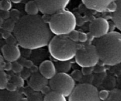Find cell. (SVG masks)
Masks as SVG:
<instances>
[{
  "mask_svg": "<svg viewBox=\"0 0 121 101\" xmlns=\"http://www.w3.org/2000/svg\"><path fill=\"white\" fill-rule=\"evenodd\" d=\"M11 82L15 84L17 88H22L24 85V79L21 76H13L11 79Z\"/></svg>",
  "mask_w": 121,
  "mask_h": 101,
  "instance_id": "obj_22",
  "label": "cell"
},
{
  "mask_svg": "<svg viewBox=\"0 0 121 101\" xmlns=\"http://www.w3.org/2000/svg\"><path fill=\"white\" fill-rule=\"evenodd\" d=\"M110 93H111V91H107V90H102V91H99V97L100 101H106L109 97Z\"/></svg>",
  "mask_w": 121,
  "mask_h": 101,
  "instance_id": "obj_29",
  "label": "cell"
},
{
  "mask_svg": "<svg viewBox=\"0 0 121 101\" xmlns=\"http://www.w3.org/2000/svg\"><path fill=\"white\" fill-rule=\"evenodd\" d=\"M17 86L15 84H14L12 82H9L8 83L6 89L8 91H11V92H14V91H17Z\"/></svg>",
  "mask_w": 121,
  "mask_h": 101,
  "instance_id": "obj_36",
  "label": "cell"
},
{
  "mask_svg": "<svg viewBox=\"0 0 121 101\" xmlns=\"http://www.w3.org/2000/svg\"><path fill=\"white\" fill-rule=\"evenodd\" d=\"M20 63L24 66V67L27 69H31L33 66H34V64H33V61H31V60H27L26 59H22L20 61Z\"/></svg>",
  "mask_w": 121,
  "mask_h": 101,
  "instance_id": "obj_30",
  "label": "cell"
},
{
  "mask_svg": "<svg viewBox=\"0 0 121 101\" xmlns=\"http://www.w3.org/2000/svg\"><path fill=\"white\" fill-rule=\"evenodd\" d=\"M88 39V35L87 34L83 32H80L79 34V41L82 43L86 42Z\"/></svg>",
  "mask_w": 121,
  "mask_h": 101,
  "instance_id": "obj_37",
  "label": "cell"
},
{
  "mask_svg": "<svg viewBox=\"0 0 121 101\" xmlns=\"http://www.w3.org/2000/svg\"><path fill=\"white\" fill-rule=\"evenodd\" d=\"M40 11L43 14L53 15L65 10L70 0H34Z\"/></svg>",
  "mask_w": 121,
  "mask_h": 101,
  "instance_id": "obj_8",
  "label": "cell"
},
{
  "mask_svg": "<svg viewBox=\"0 0 121 101\" xmlns=\"http://www.w3.org/2000/svg\"><path fill=\"white\" fill-rule=\"evenodd\" d=\"M48 85L53 91L69 97L76 88L75 81L71 75L66 73H57L49 80Z\"/></svg>",
  "mask_w": 121,
  "mask_h": 101,
  "instance_id": "obj_5",
  "label": "cell"
},
{
  "mask_svg": "<svg viewBox=\"0 0 121 101\" xmlns=\"http://www.w3.org/2000/svg\"><path fill=\"white\" fill-rule=\"evenodd\" d=\"M117 8H118V5H117V2H116L115 1H114V2H112V3L109 5L107 11L111 12V13H115V12L117 11Z\"/></svg>",
  "mask_w": 121,
  "mask_h": 101,
  "instance_id": "obj_34",
  "label": "cell"
},
{
  "mask_svg": "<svg viewBox=\"0 0 121 101\" xmlns=\"http://www.w3.org/2000/svg\"><path fill=\"white\" fill-rule=\"evenodd\" d=\"M2 56L9 62H15L21 57V51L17 45L5 44L2 47Z\"/></svg>",
  "mask_w": 121,
  "mask_h": 101,
  "instance_id": "obj_11",
  "label": "cell"
},
{
  "mask_svg": "<svg viewBox=\"0 0 121 101\" xmlns=\"http://www.w3.org/2000/svg\"><path fill=\"white\" fill-rule=\"evenodd\" d=\"M12 69H13V63L9 62V61H7L5 63V65L4 70L9 71V70H11Z\"/></svg>",
  "mask_w": 121,
  "mask_h": 101,
  "instance_id": "obj_39",
  "label": "cell"
},
{
  "mask_svg": "<svg viewBox=\"0 0 121 101\" xmlns=\"http://www.w3.org/2000/svg\"><path fill=\"white\" fill-rule=\"evenodd\" d=\"M30 70L31 72L33 73H37V72H38V68L36 67V66H33V67H31V69H30Z\"/></svg>",
  "mask_w": 121,
  "mask_h": 101,
  "instance_id": "obj_42",
  "label": "cell"
},
{
  "mask_svg": "<svg viewBox=\"0 0 121 101\" xmlns=\"http://www.w3.org/2000/svg\"><path fill=\"white\" fill-rule=\"evenodd\" d=\"M48 46L51 56L59 61L72 60L75 57L79 48V45L72 41L68 35H55L52 38Z\"/></svg>",
  "mask_w": 121,
  "mask_h": 101,
  "instance_id": "obj_3",
  "label": "cell"
},
{
  "mask_svg": "<svg viewBox=\"0 0 121 101\" xmlns=\"http://www.w3.org/2000/svg\"><path fill=\"white\" fill-rule=\"evenodd\" d=\"M11 0H1L0 2V9L2 11H9L12 8Z\"/></svg>",
  "mask_w": 121,
  "mask_h": 101,
  "instance_id": "obj_23",
  "label": "cell"
},
{
  "mask_svg": "<svg viewBox=\"0 0 121 101\" xmlns=\"http://www.w3.org/2000/svg\"><path fill=\"white\" fill-rule=\"evenodd\" d=\"M110 24L103 18H98L93 20L89 26L90 33L95 38L100 39L109 33Z\"/></svg>",
  "mask_w": 121,
  "mask_h": 101,
  "instance_id": "obj_9",
  "label": "cell"
},
{
  "mask_svg": "<svg viewBox=\"0 0 121 101\" xmlns=\"http://www.w3.org/2000/svg\"><path fill=\"white\" fill-rule=\"evenodd\" d=\"M82 72L83 76H90L94 72V67H83L82 68Z\"/></svg>",
  "mask_w": 121,
  "mask_h": 101,
  "instance_id": "obj_31",
  "label": "cell"
},
{
  "mask_svg": "<svg viewBox=\"0 0 121 101\" xmlns=\"http://www.w3.org/2000/svg\"><path fill=\"white\" fill-rule=\"evenodd\" d=\"M20 101H29V100H28V99H27V98H22Z\"/></svg>",
  "mask_w": 121,
  "mask_h": 101,
  "instance_id": "obj_44",
  "label": "cell"
},
{
  "mask_svg": "<svg viewBox=\"0 0 121 101\" xmlns=\"http://www.w3.org/2000/svg\"><path fill=\"white\" fill-rule=\"evenodd\" d=\"M68 101H101L98 89L92 84L80 83L77 85Z\"/></svg>",
  "mask_w": 121,
  "mask_h": 101,
  "instance_id": "obj_7",
  "label": "cell"
},
{
  "mask_svg": "<svg viewBox=\"0 0 121 101\" xmlns=\"http://www.w3.org/2000/svg\"><path fill=\"white\" fill-rule=\"evenodd\" d=\"M29 101H44V98L42 95L39 92H35L31 93L28 97Z\"/></svg>",
  "mask_w": 121,
  "mask_h": 101,
  "instance_id": "obj_24",
  "label": "cell"
},
{
  "mask_svg": "<svg viewBox=\"0 0 121 101\" xmlns=\"http://www.w3.org/2000/svg\"><path fill=\"white\" fill-rule=\"evenodd\" d=\"M87 8L98 12H105L109 5L116 0H82Z\"/></svg>",
  "mask_w": 121,
  "mask_h": 101,
  "instance_id": "obj_12",
  "label": "cell"
},
{
  "mask_svg": "<svg viewBox=\"0 0 121 101\" xmlns=\"http://www.w3.org/2000/svg\"><path fill=\"white\" fill-rule=\"evenodd\" d=\"M76 63L82 68L94 67L99 63V59L98 51L95 45H86L82 48H79L75 57Z\"/></svg>",
  "mask_w": 121,
  "mask_h": 101,
  "instance_id": "obj_6",
  "label": "cell"
},
{
  "mask_svg": "<svg viewBox=\"0 0 121 101\" xmlns=\"http://www.w3.org/2000/svg\"><path fill=\"white\" fill-rule=\"evenodd\" d=\"M25 11L27 15H36L40 11L37 4L35 1H30L27 2L25 6Z\"/></svg>",
  "mask_w": 121,
  "mask_h": 101,
  "instance_id": "obj_17",
  "label": "cell"
},
{
  "mask_svg": "<svg viewBox=\"0 0 121 101\" xmlns=\"http://www.w3.org/2000/svg\"><path fill=\"white\" fill-rule=\"evenodd\" d=\"M6 40V43L7 44L9 45H17V43H18V41L14 35H11L8 39H7Z\"/></svg>",
  "mask_w": 121,
  "mask_h": 101,
  "instance_id": "obj_33",
  "label": "cell"
},
{
  "mask_svg": "<svg viewBox=\"0 0 121 101\" xmlns=\"http://www.w3.org/2000/svg\"><path fill=\"white\" fill-rule=\"evenodd\" d=\"M31 72L30 70L29 69H24V70L21 73V75L20 76H21L24 80H26V79L30 78V76H31Z\"/></svg>",
  "mask_w": 121,
  "mask_h": 101,
  "instance_id": "obj_32",
  "label": "cell"
},
{
  "mask_svg": "<svg viewBox=\"0 0 121 101\" xmlns=\"http://www.w3.org/2000/svg\"><path fill=\"white\" fill-rule=\"evenodd\" d=\"M1 18L6 20L10 18V11H1Z\"/></svg>",
  "mask_w": 121,
  "mask_h": 101,
  "instance_id": "obj_35",
  "label": "cell"
},
{
  "mask_svg": "<svg viewBox=\"0 0 121 101\" xmlns=\"http://www.w3.org/2000/svg\"><path fill=\"white\" fill-rule=\"evenodd\" d=\"M56 67L57 73H67L72 68V64L69 61H59L55 64Z\"/></svg>",
  "mask_w": 121,
  "mask_h": 101,
  "instance_id": "obj_18",
  "label": "cell"
},
{
  "mask_svg": "<svg viewBox=\"0 0 121 101\" xmlns=\"http://www.w3.org/2000/svg\"><path fill=\"white\" fill-rule=\"evenodd\" d=\"M8 78L4 70H1L0 72V89L1 90L6 89L8 84Z\"/></svg>",
  "mask_w": 121,
  "mask_h": 101,
  "instance_id": "obj_21",
  "label": "cell"
},
{
  "mask_svg": "<svg viewBox=\"0 0 121 101\" xmlns=\"http://www.w3.org/2000/svg\"><path fill=\"white\" fill-rule=\"evenodd\" d=\"M10 18L15 22H18L20 20V13L18 10L16 9H12L10 11Z\"/></svg>",
  "mask_w": 121,
  "mask_h": 101,
  "instance_id": "obj_26",
  "label": "cell"
},
{
  "mask_svg": "<svg viewBox=\"0 0 121 101\" xmlns=\"http://www.w3.org/2000/svg\"><path fill=\"white\" fill-rule=\"evenodd\" d=\"M48 80V79L41 75L40 72H37L31 75L28 81V84L33 91L40 92H41L45 87L48 86L49 83Z\"/></svg>",
  "mask_w": 121,
  "mask_h": 101,
  "instance_id": "obj_10",
  "label": "cell"
},
{
  "mask_svg": "<svg viewBox=\"0 0 121 101\" xmlns=\"http://www.w3.org/2000/svg\"><path fill=\"white\" fill-rule=\"evenodd\" d=\"M13 33L18 44L28 50L46 47L52 39L48 25L39 15L22 16L17 22Z\"/></svg>",
  "mask_w": 121,
  "mask_h": 101,
  "instance_id": "obj_1",
  "label": "cell"
},
{
  "mask_svg": "<svg viewBox=\"0 0 121 101\" xmlns=\"http://www.w3.org/2000/svg\"><path fill=\"white\" fill-rule=\"evenodd\" d=\"M44 101H67L63 95L52 91L44 97Z\"/></svg>",
  "mask_w": 121,
  "mask_h": 101,
  "instance_id": "obj_16",
  "label": "cell"
},
{
  "mask_svg": "<svg viewBox=\"0 0 121 101\" xmlns=\"http://www.w3.org/2000/svg\"><path fill=\"white\" fill-rule=\"evenodd\" d=\"M5 60L3 57V56H1V57H0V70H4V69L5 65L6 63Z\"/></svg>",
  "mask_w": 121,
  "mask_h": 101,
  "instance_id": "obj_40",
  "label": "cell"
},
{
  "mask_svg": "<svg viewBox=\"0 0 121 101\" xmlns=\"http://www.w3.org/2000/svg\"><path fill=\"white\" fill-rule=\"evenodd\" d=\"M76 18L72 12L63 10L51 15L48 22L52 34L57 36L68 35L76 27Z\"/></svg>",
  "mask_w": 121,
  "mask_h": 101,
  "instance_id": "obj_4",
  "label": "cell"
},
{
  "mask_svg": "<svg viewBox=\"0 0 121 101\" xmlns=\"http://www.w3.org/2000/svg\"><path fill=\"white\" fill-rule=\"evenodd\" d=\"M105 101H121V89H115L111 91L109 97Z\"/></svg>",
  "mask_w": 121,
  "mask_h": 101,
  "instance_id": "obj_20",
  "label": "cell"
},
{
  "mask_svg": "<svg viewBox=\"0 0 121 101\" xmlns=\"http://www.w3.org/2000/svg\"><path fill=\"white\" fill-rule=\"evenodd\" d=\"M24 70V66L20 62L15 61L13 63L12 70L15 73H21Z\"/></svg>",
  "mask_w": 121,
  "mask_h": 101,
  "instance_id": "obj_27",
  "label": "cell"
},
{
  "mask_svg": "<svg viewBox=\"0 0 121 101\" xmlns=\"http://www.w3.org/2000/svg\"><path fill=\"white\" fill-rule=\"evenodd\" d=\"M71 76L72 77L75 82H80L82 80L83 78V75L82 70H74L71 73Z\"/></svg>",
  "mask_w": 121,
  "mask_h": 101,
  "instance_id": "obj_25",
  "label": "cell"
},
{
  "mask_svg": "<svg viewBox=\"0 0 121 101\" xmlns=\"http://www.w3.org/2000/svg\"><path fill=\"white\" fill-rule=\"evenodd\" d=\"M105 70V69L104 66H98L97 65L94 67V72L96 73H101L104 72Z\"/></svg>",
  "mask_w": 121,
  "mask_h": 101,
  "instance_id": "obj_38",
  "label": "cell"
},
{
  "mask_svg": "<svg viewBox=\"0 0 121 101\" xmlns=\"http://www.w3.org/2000/svg\"><path fill=\"white\" fill-rule=\"evenodd\" d=\"M79 34H80V32L74 30L69 34L68 37L72 41L77 43L79 41Z\"/></svg>",
  "mask_w": 121,
  "mask_h": 101,
  "instance_id": "obj_28",
  "label": "cell"
},
{
  "mask_svg": "<svg viewBox=\"0 0 121 101\" xmlns=\"http://www.w3.org/2000/svg\"><path fill=\"white\" fill-rule=\"evenodd\" d=\"M118 8L115 13H112V19L115 27L121 31V0H116Z\"/></svg>",
  "mask_w": 121,
  "mask_h": 101,
  "instance_id": "obj_15",
  "label": "cell"
},
{
  "mask_svg": "<svg viewBox=\"0 0 121 101\" xmlns=\"http://www.w3.org/2000/svg\"><path fill=\"white\" fill-rule=\"evenodd\" d=\"M21 1H22V0H11V1L14 4L20 3V2H21Z\"/></svg>",
  "mask_w": 121,
  "mask_h": 101,
  "instance_id": "obj_43",
  "label": "cell"
},
{
  "mask_svg": "<svg viewBox=\"0 0 121 101\" xmlns=\"http://www.w3.org/2000/svg\"><path fill=\"white\" fill-rule=\"evenodd\" d=\"M39 72L46 79L50 80L57 73L55 64L50 60H45L39 66Z\"/></svg>",
  "mask_w": 121,
  "mask_h": 101,
  "instance_id": "obj_13",
  "label": "cell"
},
{
  "mask_svg": "<svg viewBox=\"0 0 121 101\" xmlns=\"http://www.w3.org/2000/svg\"><path fill=\"white\" fill-rule=\"evenodd\" d=\"M100 61L107 66H115L121 63V34L109 32L98 39L95 43Z\"/></svg>",
  "mask_w": 121,
  "mask_h": 101,
  "instance_id": "obj_2",
  "label": "cell"
},
{
  "mask_svg": "<svg viewBox=\"0 0 121 101\" xmlns=\"http://www.w3.org/2000/svg\"><path fill=\"white\" fill-rule=\"evenodd\" d=\"M21 95L17 91L11 92L7 89L1 90L0 101H20Z\"/></svg>",
  "mask_w": 121,
  "mask_h": 101,
  "instance_id": "obj_14",
  "label": "cell"
},
{
  "mask_svg": "<svg viewBox=\"0 0 121 101\" xmlns=\"http://www.w3.org/2000/svg\"><path fill=\"white\" fill-rule=\"evenodd\" d=\"M11 35L12 34H11V32L7 31L4 30V32L2 33V38H3L4 39H5V40H7V39H8Z\"/></svg>",
  "mask_w": 121,
  "mask_h": 101,
  "instance_id": "obj_41",
  "label": "cell"
},
{
  "mask_svg": "<svg viewBox=\"0 0 121 101\" xmlns=\"http://www.w3.org/2000/svg\"><path fill=\"white\" fill-rule=\"evenodd\" d=\"M16 22L13 21L12 19L9 18L5 20L3 24L1 26V28L5 31L9 32H13L15 29V26H16Z\"/></svg>",
  "mask_w": 121,
  "mask_h": 101,
  "instance_id": "obj_19",
  "label": "cell"
}]
</instances>
